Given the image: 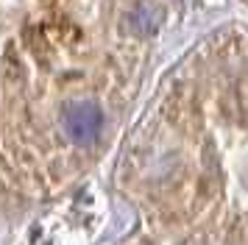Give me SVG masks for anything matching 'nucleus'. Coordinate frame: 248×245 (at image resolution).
<instances>
[{"label": "nucleus", "mask_w": 248, "mask_h": 245, "mask_svg": "<svg viewBox=\"0 0 248 245\" xmlns=\"http://www.w3.org/2000/svg\"><path fill=\"white\" fill-rule=\"evenodd\" d=\"M165 0H0V181L53 189L134 103Z\"/></svg>", "instance_id": "1"}, {"label": "nucleus", "mask_w": 248, "mask_h": 245, "mask_svg": "<svg viewBox=\"0 0 248 245\" xmlns=\"http://www.w3.org/2000/svg\"><path fill=\"white\" fill-rule=\"evenodd\" d=\"M120 173L168 214L248 217V25L215 28L170 67Z\"/></svg>", "instance_id": "2"}, {"label": "nucleus", "mask_w": 248, "mask_h": 245, "mask_svg": "<svg viewBox=\"0 0 248 245\" xmlns=\"http://www.w3.org/2000/svg\"><path fill=\"white\" fill-rule=\"evenodd\" d=\"M243 3H246V6H248V0H243Z\"/></svg>", "instance_id": "3"}]
</instances>
